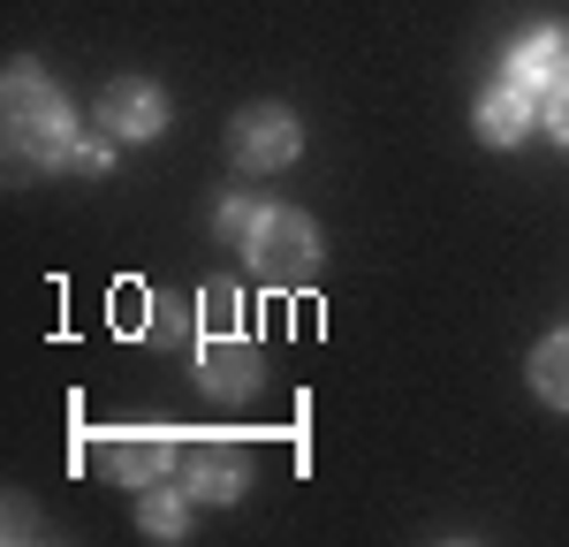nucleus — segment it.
I'll list each match as a JSON object with an SVG mask.
<instances>
[{
    "mask_svg": "<svg viewBox=\"0 0 569 547\" xmlns=\"http://www.w3.org/2000/svg\"><path fill=\"white\" fill-rule=\"evenodd\" d=\"M8 145L23 168H46V160H77V115L69 99L46 84L39 61H16L8 69Z\"/></svg>",
    "mask_w": 569,
    "mask_h": 547,
    "instance_id": "obj_1",
    "label": "nucleus"
},
{
    "mask_svg": "<svg viewBox=\"0 0 569 547\" xmlns=\"http://www.w3.org/2000/svg\"><path fill=\"white\" fill-rule=\"evenodd\" d=\"M243 251H251L259 281H305L319 267V228L297 206H266L259 221H251V236H243Z\"/></svg>",
    "mask_w": 569,
    "mask_h": 547,
    "instance_id": "obj_2",
    "label": "nucleus"
},
{
    "mask_svg": "<svg viewBox=\"0 0 569 547\" xmlns=\"http://www.w3.org/2000/svg\"><path fill=\"white\" fill-rule=\"evenodd\" d=\"M509 84H525L531 99H562L569 91V31H525L509 46Z\"/></svg>",
    "mask_w": 569,
    "mask_h": 547,
    "instance_id": "obj_3",
    "label": "nucleus"
},
{
    "mask_svg": "<svg viewBox=\"0 0 569 547\" xmlns=\"http://www.w3.org/2000/svg\"><path fill=\"white\" fill-rule=\"evenodd\" d=\"M228 145H236L243 168H289L297 160V115L289 107H251V115H236Z\"/></svg>",
    "mask_w": 569,
    "mask_h": 547,
    "instance_id": "obj_4",
    "label": "nucleus"
},
{
    "mask_svg": "<svg viewBox=\"0 0 569 547\" xmlns=\"http://www.w3.org/2000/svg\"><path fill=\"white\" fill-rule=\"evenodd\" d=\"M99 122H107V137H160L168 130V99H160V84H144V77H122V84H107V99H99Z\"/></svg>",
    "mask_w": 569,
    "mask_h": 547,
    "instance_id": "obj_5",
    "label": "nucleus"
},
{
    "mask_svg": "<svg viewBox=\"0 0 569 547\" xmlns=\"http://www.w3.org/2000/svg\"><path fill=\"white\" fill-rule=\"evenodd\" d=\"M198 388H213V396H251V388H259V342H251V335H206V342H198Z\"/></svg>",
    "mask_w": 569,
    "mask_h": 547,
    "instance_id": "obj_6",
    "label": "nucleus"
},
{
    "mask_svg": "<svg viewBox=\"0 0 569 547\" xmlns=\"http://www.w3.org/2000/svg\"><path fill=\"white\" fill-rule=\"evenodd\" d=\"M168 464H176V441H168V434H114V441H107V471H114L122 487H160Z\"/></svg>",
    "mask_w": 569,
    "mask_h": 547,
    "instance_id": "obj_7",
    "label": "nucleus"
},
{
    "mask_svg": "<svg viewBox=\"0 0 569 547\" xmlns=\"http://www.w3.org/2000/svg\"><path fill=\"white\" fill-rule=\"evenodd\" d=\"M471 122H479L486 145H525V137H531V91L525 84H493L479 99V115H471Z\"/></svg>",
    "mask_w": 569,
    "mask_h": 547,
    "instance_id": "obj_8",
    "label": "nucleus"
},
{
    "mask_svg": "<svg viewBox=\"0 0 569 547\" xmlns=\"http://www.w3.org/2000/svg\"><path fill=\"white\" fill-rule=\"evenodd\" d=\"M531 388H539L555 410H569V327H562V335H547V342L531 350Z\"/></svg>",
    "mask_w": 569,
    "mask_h": 547,
    "instance_id": "obj_9",
    "label": "nucleus"
},
{
    "mask_svg": "<svg viewBox=\"0 0 569 547\" xmlns=\"http://www.w3.org/2000/svg\"><path fill=\"white\" fill-rule=\"evenodd\" d=\"M236 495H243V464H236V456L206 449L190 464V501H236Z\"/></svg>",
    "mask_w": 569,
    "mask_h": 547,
    "instance_id": "obj_10",
    "label": "nucleus"
},
{
    "mask_svg": "<svg viewBox=\"0 0 569 547\" xmlns=\"http://www.w3.org/2000/svg\"><path fill=\"white\" fill-rule=\"evenodd\" d=\"M182 517H190V495H176V487H160L144 501V533L152 540H182Z\"/></svg>",
    "mask_w": 569,
    "mask_h": 547,
    "instance_id": "obj_11",
    "label": "nucleus"
},
{
    "mask_svg": "<svg viewBox=\"0 0 569 547\" xmlns=\"http://www.w3.org/2000/svg\"><path fill=\"white\" fill-rule=\"evenodd\" d=\"M251 221H259V213H251V206H243V198H220V236H228V243H243V236H251Z\"/></svg>",
    "mask_w": 569,
    "mask_h": 547,
    "instance_id": "obj_12",
    "label": "nucleus"
},
{
    "mask_svg": "<svg viewBox=\"0 0 569 547\" xmlns=\"http://www.w3.org/2000/svg\"><path fill=\"white\" fill-rule=\"evenodd\" d=\"M182 335V312L176 305H152V342H176Z\"/></svg>",
    "mask_w": 569,
    "mask_h": 547,
    "instance_id": "obj_13",
    "label": "nucleus"
},
{
    "mask_svg": "<svg viewBox=\"0 0 569 547\" xmlns=\"http://www.w3.org/2000/svg\"><path fill=\"white\" fill-rule=\"evenodd\" d=\"M77 168H84V176H107L114 160H107V145H77Z\"/></svg>",
    "mask_w": 569,
    "mask_h": 547,
    "instance_id": "obj_14",
    "label": "nucleus"
},
{
    "mask_svg": "<svg viewBox=\"0 0 569 547\" xmlns=\"http://www.w3.org/2000/svg\"><path fill=\"white\" fill-rule=\"evenodd\" d=\"M555 145H569V91L555 99Z\"/></svg>",
    "mask_w": 569,
    "mask_h": 547,
    "instance_id": "obj_15",
    "label": "nucleus"
}]
</instances>
